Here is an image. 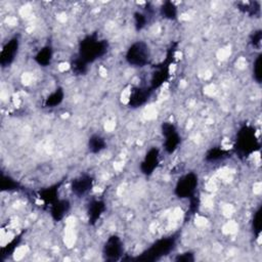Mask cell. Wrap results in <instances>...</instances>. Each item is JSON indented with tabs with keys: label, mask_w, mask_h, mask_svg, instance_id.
<instances>
[{
	"label": "cell",
	"mask_w": 262,
	"mask_h": 262,
	"mask_svg": "<svg viewBox=\"0 0 262 262\" xmlns=\"http://www.w3.org/2000/svg\"><path fill=\"white\" fill-rule=\"evenodd\" d=\"M21 190V184L12 176L6 175L5 173L1 174V191L3 192H14Z\"/></svg>",
	"instance_id": "obj_20"
},
{
	"label": "cell",
	"mask_w": 262,
	"mask_h": 262,
	"mask_svg": "<svg viewBox=\"0 0 262 262\" xmlns=\"http://www.w3.org/2000/svg\"><path fill=\"white\" fill-rule=\"evenodd\" d=\"M94 179L89 174H83L71 182V191L77 197H83L93 188Z\"/></svg>",
	"instance_id": "obj_9"
},
{
	"label": "cell",
	"mask_w": 262,
	"mask_h": 262,
	"mask_svg": "<svg viewBox=\"0 0 262 262\" xmlns=\"http://www.w3.org/2000/svg\"><path fill=\"white\" fill-rule=\"evenodd\" d=\"M199 206H200L199 199L196 196L192 197L190 199V207L188 210V214H190V215L195 214V213H197V211L199 209Z\"/></svg>",
	"instance_id": "obj_27"
},
{
	"label": "cell",
	"mask_w": 262,
	"mask_h": 262,
	"mask_svg": "<svg viewBox=\"0 0 262 262\" xmlns=\"http://www.w3.org/2000/svg\"><path fill=\"white\" fill-rule=\"evenodd\" d=\"M176 242H177V236H170L167 238H162L158 240L157 242H155L147 251L143 252L141 256L138 257L137 259L140 261L158 260L171 253V252L176 247Z\"/></svg>",
	"instance_id": "obj_3"
},
{
	"label": "cell",
	"mask_w": 262,
	"mask_h": 262,
	"mask_svg": "<svg viewBox=\"0 0 262 262\" xmlns=\"http://www.w3.org/2000/svg\"><path fill=\"white\" fill-rule=\"evenodd\" d=\"M61 187V183L53 184V186L41 190L38 192L40 200L45 204V205H52V204L59 200V190Z\"/></svg>",
	"instance_id": "obj_14"
},
{
	"label": "cell",
	"mask_w": 262,
	"mask_h": 262,
	"mask_svg": "<svg viewBox=\"0 0 262 262\" xmlns=\"http://www.w3.org/2000/svg\"><path fill=\"white\" fill-rule=\"evenodd\" d=\"M148 17H149V15L140 13V12L134 13L133 18H134V26H135V29H137V31L142 30V29L147 26V24L149 22Z\"/></svg>",
	"instance_id": "obj_23"
},
{
	"label": "cell",
	"mask_w": 262,
	"mask_h": 262,
	"mask_svg": "<svg viewBox=\"0 0 262 262\" xmlns=\"http://www.w3.org/2000/svg\"><path fill=\"white\" fill-rule=\"evenodd\" d=\"M18 46H20V40L17 36L11 38L5 43L0 52V65L2 68L11 66L14 63L18 52Z\"/></svg>",
	"instance_id": "obj_8"
},
{
	"label": "cell",
	"mask_w": 262,
	"mask_h": 262,
	"mask_svg": "<svg viewBox=\"0 0 262 262\" xmlns=\"http://www.w3.org/2000/svg\"><path fill=\"white\" fill-rule=\"evenodd\" d=\"M109 43L105 39H100L98 34L87 35L80 41L78 56L85 63L91 64L103 57L108 52Z\"/></svg>",
	"instance_id": "obj_1"
},
{
	"label": "cell",
	"mask_w": 262,
	"mask_h": 262,
	"mask_svg": "<svg viewBox=\"0 0 262 262\" xmlns=\"http://www.w3.org/2000/svg\"><path fill=\"white\" fill-rule=\"evenodd\" d=\"M124 247L122 240L116 235L111 236L106 242L103 249V255L105 260L108 261H116L119 260L123 255Z\"/></svg>",
	"instance_id": "obj_7"
},
{
	"label": "cell",
	"mask_w": 262,
	"mask_h": 262,
	"mask_svg": "<svg viewBox=\"0 0 262 262\" xmlns=\"http://www.w3.org/2000/svg\"><path fill=\"white\" fill-rule=\"evenodd\" d=\"M71 207L70 202L66 199H59L51 205V215L54 221H61L69 212Z\"/></svg>",
	"instance_id": "obj_13"
},
{
	"label": "cell",
	"mask_w": 262,
	"mask_h": 262,
	"mask_svg": "<svg viewBox=\"0 0 262 262\" xmlns=\"http://www.w3.org/2000/svg\"><path fill=\"white\" fill-rule=\"evenodd\" d=\"M260 149V142L253 127L244 125L240 128L236 137L235 151L241 158H247Z\"/></svg>",
	"instance_id": "obj_2"
},
{
	"label": "cell",
	"mask_w": 262,
	"mask_h": 262,
	"mask_svg": "<svg viewBox=\"0 0 262 262\" xmlns=\"http://www.w3.org/2000/svg\"><path fill=\"white\" fill-rule=\"evenodd\" d=\"M253 230L256 237H259L261 232V207L255 212L253 218Z\"/></svg>",
	"instance_id": "obj_26"
},
{
	"label": "cell",
	"mask_w": 262,
	"mask_h": 262,
	"mask_svg": "<svg viewBox=\"0 0 262 262\" xmlns=\"http://www.w3.org/2000/svg\"><path fill=\"white\" fill-rule=\"evenodd\" d=\"M22 237H23V235L18 236V237H16L15 240H13L11 243H9V244H8L6 247H4V248L2 249V257H4L5 255H8V254L13 253V252L15 251V249L17 247L18 243H20Z\"/></svg>",
	"instance_id": "obj_25"
},
{
	"label": "cell",
	"mask_w": 262,
	"mask_h": 262,
	"mask_svg": "<svg viewBox=\"0 0 262 262\" xmlns=\"http://www.w3.org/2000/svg\"><path fill=\"white\" fill-rule=\"evenodd\" d=\"M126 61L133 67L147 66L151 59V51L149 45L143 41H137L129 46L126 52Z\"/></svg>",
	"instance_id": "obj_4"
},
{
	"label": "cell",
	"mask_w": 262,
	"mask_h": 262,
	"mask_svg": "<svg viewBox=\"0 0 262 262\" xmlns=\"http://www.w3.org/2000/svg\"><path fill=\"white\" fill-rule=\"evenodd\" d=\"M65 99V92L62 87L56 88L52 93L47 96L44 101V106L48 109L55 108V106L60 105Z\"/></svg>",
	"instance_id": "obj_16"
},
{
	"label": "cell",
	"mask_w": 262,
	"mask_h": 262,
	"mask_svg": "<svg viewBox=\"0 0 262 262\" xmlns=\"http://www.w3.org/2000/svg\"><path fill=\"white\" fill-rule=\"evenodd\" d=\"M153 90L150 88H145V87H134L130 91L128 105L131 108H140L143 105L150 99Z\"/></svg>",
	"instance_id": "obj_11"
},
{
	"label": "cell",
	"mask_w": 262,
	"mask_h": 262,
	"mask_svg": "<svg viewBox=\"0 0 262 262\" xmlns=\"http://www.w3.org/2000/svg\"><path fill=\"white\" fill-rule=\"evenodd\" d=\"M71 70L75 75H84L88 70V64L77 55L71 62Z\"/></svg>",
	"instance_id": "obj_21"
},
{
	"label": "cell",
	"mask_w": 262,
	"mask_h": 262,
	"mask_svg": "<svg viewBox=\"0 0 262 262\" xmlns=\"http://www.w3.org/2000/svg\"><path fill=\"white\" fill-rule=\"evenodd\" d=\"M161 16L167 20L174 21L177 18V7L172 1H165L160 8Z\"/></svg>",
	"instance_id": "obj_19"
},
{
	"label": "cell",
	"mask_w": 262,
	"mask_h": 262,
	"mask_svg": "<svg viewBox=\"0 0 262 262\" xmlns=\"http://www.w3.org/2000/svg\"><path fill=\"white\" fill-rule=\"evenodd\" d=\"M163 137L165 138L164 149L168 154H173L177 150L181 142V138L175 127V125L170 122H164L161 126Z\"/></svg>",
	"instance_id": "obj_6"
},
{
	"label": "cell",
	"mask_w": 262,
	"mask_h": 262,
	"mask_svg": "<svg viewBox=\"0 0 262 262\" xmlns=\"http://www.w3.org/2000/svg\"><path fill=\"white\" fill-rule=\"evenodd\" d=\"M261 65H262V55L259 54L253 64V77L254 80L260 84L262 81V71H261Z\"/></svg>",
	"instance_id": "obj_24"
},
{
	"label": "cell",
	"mask_w": 262,
	"mask_h": 262,
	"mask_svg": "<svg viewBox=\"0 0 262 262\" xmlns=\"http://www.w3.org/2000/svg\"><path fill=\"white\" fill-rule=\"evenodd\" d=\"M160 162V151L157 148H152L145 154L144 159L140 163V171L144 175H151L158 167Z\"/></svg>",
	"instance_id": "obj_10"
},
{
	"label": "cell",
	"mask_w": 262,
	"mask_h": 262,
	"mask_svg": "<svg viewBox=\"0 0 262 262\" xmlns=\"http://www.w3.org/2000/svg\"><path fill=\"white\" fill-rule=\"evenodd\" d=\"M106 148L105 140L100 134H93L88 140V150L92 154H99Z\"/></svg>",
	"instance_id": "obj_18"
},
{
	"label": "cell",
	"mask_w": 262,
	"mask_h": 262,
	"mask_svg": "<svg viewBox=\"0 0 262 262\" xmlns=\"http://www.w3.org/2000/svg\"><path fill=\"white\" fill-rule=\"evenodd\" d=\"M52 56H53L52 47L51 45H46L36 53L34 60L39 66L47 67L52 64Z\"/></svg>",
	"instance_id": "obj_15"
},
{
	"label": "cell",
	"mask_w": 262,
	"mask_h": 262,
	"mask_svg": "<svg viewBox=\"0 0 262 262\" xmlns=\"http://www.w3.org/2000/svg\"><path fill=\"white\" fill-rule=\"evenodd\" d=\"M106 206L103 200H92L87 207V215H88L89 225L94 226L104 214Z\"/></svg>",
	"instance_id": "obj_12"
},
{
	"label": "cell",
	"mask_w": 262,
	"mask_h": 262,
	"mask_svg": "<svg viewBox=\"0 0 262 262\" xmlns=\"http://www.w3.org/2000/svg\"><path fill=\"white\" fill-rule=\"evenodd\" d=\"M199 184V178L196 173L190 172L181 176L174 189V193L179 199H191L196 196V191Z\"/></svg>",
	"instance_id": "obj_5"
},
{
	"label": "cell",
	"mask_w": 262,
	"mask_h": 262,
	"mask_svg": "<svg viewBox=\"0 0 262 262\" xmlns=\"http://www.w3.org/2000/svg\"><path fill=\"white\" fill-rule=\"evenodd\" d=\"M239 9L244 14L254 17L260 14V4L258 2H249V3H240Z\"/></svg>",
	"instance_id": "obj_22"
},
{
	"label": "cell",
	"mask_w": 262,
	"mask_h": 262,
	"mask_svg": "<svg viewBox=\"0 0 262 262\" xmlns=\"http://www.w3.org/2000/svg\"><path fill=\"white\" fill-rule=\"evenodd\" d=\"M230 157V153L227 150H223L221 148H218V147H215V148H212L210 149L206 155H205V160L209 163H212V162H217V161H221V160H225V159H227Z\"/></svg>",
	"instance_id": "obj_17"
},
{
	"label": "cell",
	"mask_w": 262,
	"mask_h": 262,
	"mask_svg": "<svg viewBox=\"0 0 262 262\" xmlns=\"http://www.w3.org/2000/svg\"><path fill=\"white\" fill-rule=\"evenodd\" d=\"M176 261H192L193 257L192 253H184L182 255H179L178 257L175 258Z\"/></svg>",
	"instance_id": "obj_29"
},
{
	"label": "cell",
	"mask_w": 262,
	"mask_h": 262,
	"mask_svg": "<svg viewBox=\"0 0 262 262\" xmlns=\"http://www.w3.org/2000/svg\"><path fill=\"white\" fill-rule=\"evenodd\" d=\"M262 39V32L261 30L253 32V34L251 35V44L253 47H259Z\"/></svg>",
	"instance_id": "obj_28"
}]
</instances>
